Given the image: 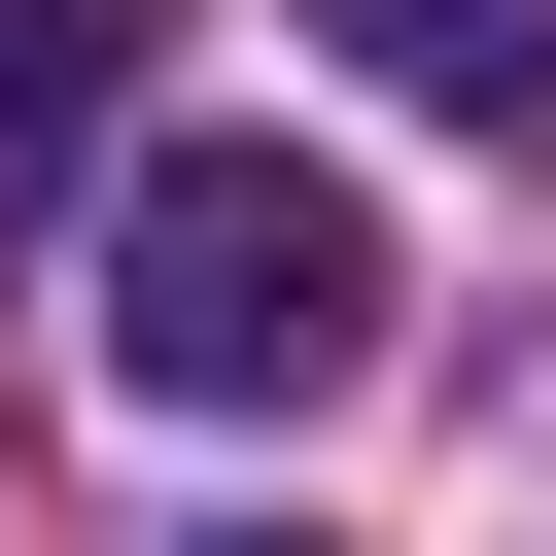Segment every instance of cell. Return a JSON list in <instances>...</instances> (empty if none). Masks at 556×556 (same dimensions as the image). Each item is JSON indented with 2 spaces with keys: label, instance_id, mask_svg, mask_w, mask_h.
I'll return each mask as SVG.
<instances>
[{
  "label": "cell",
  "instance_id": "2",
  "mask_svg": "<svg viewBox=\"0 0 556 556\" xmlns=\"http://www.w3.org/2000/svg\"><path fill=\"white\" fill-rule=\"evenodd\" d=\"M382 104H452V139H556V0H313Z\"/></svg>",
  "mask_w": 556,
  "mask_h": 556
},
{
  "label": "cell",
  "instance_id": "3",
  "mask_svg": "<svg viewBox=\"0 0 556 556\" xmlns=\"http://www.w3.org/2000/svg\"><path fill=\"white\" fill-rule=\"evenodd\" d=\"M104 35H139V0H0V104H104Z\"/></svg>",
  "mask_w": 556,
  "mask_h": 556
},
{
  "label": "cell",
  "instance_id": "1",
  "mask_svg": "<svg viewBox=\"0 0 556 556\" xmlns=\"http://www.w3.org/2000/svg\"><path fill=\"white\" fill-rule=\"evenodd\" d=\"M348 348H382V208L313 139H139L104 174V382L139 417H313Z\"/></svg>",
  "mask_w": 556,
  "mask_h": 556
}]
</instances>
